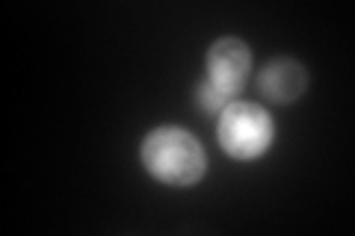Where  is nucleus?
Listing matches in <instances>:
<instances>
[{"mask_svg":"<svg viewBox=\"0 0 355 236\" xmlns=\"http://www.w3.org/2000/svg\"><path fill=\"white\" fill-rule=\"evenodd\" d=\"M139 160L154 181L172 189H190L207 174V154L202 142L178 125L148 130L139 148Z\"/></svg>","mask_w":355,"mask_h":236,"instance_id":"f257e3e1","label":"nucleus"},{"mask_svg":"<svg viewBox=\"0 0 355 236\" xmlns=\"http://www.w3.org/2000/svg\"><path fill=\"white\" fill-rule=\"evenodd\" d=\"M252 71V51L237 36H222L207 48L205 80L196 89V107L207 116H219L246 89Z\"/></svg>","mask_w":355,"mask_h":236,"instance_id":"f03ea898","label":"nucleus"},{"mask_svg":"<svg viewBox=\"0 0 355 236\" xmlns=\"http://www.w3.org/2000/svg\"><path fill=\"white\" fill-rule=\"evenodd\" d=\"M216 139L231 160L252 163L272 148L275 121L261 104L237 98L216 116Z\"/></svg>","mask_w":355,"mask_h":236,"instance_id":"7ed1b4c3","label":"nucleus"},{"mask_svg":"<svg viewBox=\"0 0 355 236\" xmlns=\"http://www.w3.org/2000/svg\"><path fill=\"white\" fill-rule=\"evenodd\" d=\"M258 92L279 107L296 104L308 89V71L305 65L293 60V56H279V60L266 62L263 71L258 74Z\"/></svg>","mask_w":355,"mask_h":236,"instance_id":"20e7f679","label":"nucleus"}]
</instances>
